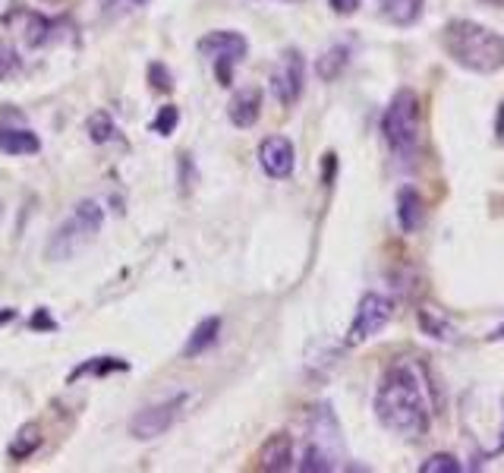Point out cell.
<instances>
[{
  "label": "cell",
  "instance_id": "cell-3",
  "mask_svg": "<svg viewBox=\"0 0 504 473\" xmlns=\"http://www.w3.org/2000/svg\"><path fill=\"white\" fill-rule=\"evenodd\" d=\"M381 136L404 164L420 152V95L413 89H401L391 98L385 117H381Z\"/></svg>",
  "mask_w": 504,
  "mask_h": 473
},
{
  "label": "cell",
  "instance_id": "cell-6",
  "mask_svg": "<svg viewBox=\"0 0 504 473\" xmlns=\"http://www.w3.org/2000/svg\"><path fill=\"white\" fill-rule=\"evenodd\" d=\"M391 319H394V300L369 291L366 297L359 300L356 316H353V325H350V332H347V348H359V344H366L369 338H375V334H379Z\"/></svg>",
  "mask_w": 504,
  "mask_h": 473
},
{
  "label": "cell",
  "instance_id": "cell-19",
  "mask_svg": "<svg viewBox=\"0 0 504 473\" xmlns=\"http://www.w3.org/2000/svg\"><path fill=\"white\" fill-rule=\"evenodd\" d=\"M347 60H350V48H347V44H334L332 51H325V54L318 57V63H316L318 76L332 83V79H338V73L347 67Z\"/></svg>",
  "mask_w": 504,
  "mask_h": 473
},
{
  "label": "cell",
  "instance_id": "cell-25",
  "mask_svg": "<svg viewBox=\"0 0 504 473\" xmlns=\"http://www.w3.org/2000/svg\"><path fill=\"white\" fill-rule=\"evenodd\" d=\"M98 4H101L104 16H126L132 10H142L148 0H98Z\"/></svg>",
  "mask_w": 504,
  "mask_h": 473
},
{
  "label": "cell",
  "instance_id": "cell-28",
  "mask_svg": "<svg viewBox=\"0 0 504 473\" xmlns=\"http://www.w3.org/2000/svg\"><path fill=\"white\" fill-rule=\"evenodd\" d=\"M359 7V0H332V10L334 13H353V10Z\"/></svg>",
  "mask_w": 504,
  "mask_h": 473
},
{
  "label": "cell",
  "instance_id": "cell-2",
  "mask_svg": "<svg viewBox=\"0 0 504 473\" xmlns=\"http://www.w3.org/2000/svg\"><path fill=\"white\" fill-rule=\"evenodd\" d=\"M444 48L463 70L495 73L504 67V38L473 20H451L444 26Z\"/></svg>",
  "mask_w": 504,
  "mask_h": 473
},
{
  "label": "cell",
  "instance_id": "cell-29",
  "mask_svg": "<svg viewBox=\"0 0 504 473\" xmlns=\"http://www.w3.org/2000/svg\"><path fill=\"white\" fill-rule=\"evenodd\" d=\"M16 319V309H0V322H10Z\"/></svg>",
  "mask_w": 504,
  "mask_h": 473
},
{
  "label": "cell",
  "instance_id": "cell-13",
  "mask_svg": "<svg viewBox=\"0 0 504 473\" xmlns=\"http://www.w3.org/2000/svg\"><path fill=\"white\" fill-rule=\"evenodd\" d=\"M0 152L4 155H35L42 152V140L26 126H0Z\"/></svg>",
  "mask_w": 504,
  "mask_h": 473
},
{
  "label": "cell",
  "instance_id": "cell-7",
  "mask_svg": "<svg viewBox=\"0 0 504 473\" xmlns=\"http://www.w3.org/2000/svg\"><path fill=\"white\" fill-rule=\"evenodd\" d=\"M303 83H306V60L297 48L284 51L281 60L275 63V70H271V92H275L277 105L291 108L300 101L303 95Z\"/></svg>",
  "mask_w": 504,
  "mask_h": 473
},
{
  "label": "cell",
  "instance_id": "cell-16",
  "mask_svg": "<svg viewBox=\"0 0 504 473\" xmlns=\"http://www.w3.org/2000/svg\"><path fill=\"white\" fill-rule=\"evenodd\" d=\"M218 334H221V319H218V316H212V319H202L199 325L193 328V334L187 338V344H183V357L205 354V350L218 341Z\"/></svg>",
  "mask_w": 504,
  "mask_h": 473
},
{
  "label": "cell",
  "instance_id": "cell-21",
  "mask_svg": "<svg viewBox=\"0 0 504 473\" xmlns=\"http://www.w3.org/2000/svg\"><path fill=\"white\" fill-rule=\"evenodd\" d=\"M114 136H117V124H114V117L108 111H98L89 117V140L92 142H111Z\"/></svg>",
  "mask_w": 504,
  "mask_h": 473
},
{
  "label": "cell",
  "instance_id": "cell-23",
  "mask_svg": "<svg viewBox=\"0 0 504 473\" xmlns=\"http://www.w3.org/2000/svg\"><path fill=\"white\" fill-rule=\"evenodd\" d=\"M463 467L457 464L454 454H432L428 461L420 464V473H460Z\"/></svg>",
  "mask_w": 504,
  "mask_h": 473
},
{
  "label": "cell",
  "instance_id": "cell-9",
  "mask_svg": "<svg viewBox=\"0 0 504 473\" xmlns=\"http://www.w3.org/2000/svg\"><path fill=\"white\" fill-rule=\"evenodd\" d=\"M259 164L268 177L275 180H287L293 174V164H297V152H293V142L287 136H268V140L259 146Z\"/></svg>",
  "mask_w": 504,
  "mask_h": 473
},
{
  "label": "cell",
  "instance_id": "cell-10",
  "mask_svg": "<svg viewBox=\"0 0 504 473\" xmlns=\"http://www.w3.org/2000/svg\"><path fill=\"white\" fill-rule=\"evenodd\" d=\"M4 22L20 36V42L26 44V48H42V44H48L51 36H54V22H51L48 16L35 13V10H13Z\"/></svg>",
  "mask_w": 504,
  "mask_h": 473
},
{
  "label": "cell",
  "instance_id": "cell-5",
  "mask_svg": "<svg viewBox=\"0 0 504 473\" xmlns=\"http://www.w3.org/2000/svg\"><path fill=\"white\" fill-rule=\"evenodd\" d=\"M199 51L214 63V73H218L221 85H230V70H234L240 60H246L249 42L240 36V32L221 28V32H208V36L199 42Z\"/></svg>",
  "mask_w": 504,
  "mask_h": 473
},
{
  "label": "cell",
  "instance_id": "cell-24",
  "mask_svg": "<svg viewBox=\"0 0 504 473\" xmlns=\"http://www.w3.org/2000/svg\"><path fill=\"white\" fill-rule=\"evenodd\" d=\"M177 120H180V111L173 105H164L158 111V117L152 120V132H158V136H171L173 130H177Z\"/></svg>",
  "mask_w": 504,
  "mask_h": 473
},
{
  "label": "cell",
  "instance_id": "cell-11",
  "mask_svg": "<svg viewBox=\"0 0 504 473\" xmlns=\"http://www.w3.org/2000/svg\"><path fill=\"white\" fill-rule=\"evenodd\" d=\"M259 467L271 473H281V470H291L293 467V438L287 432H275L268 436V442L262 445L259 452Z\"/></svg>",
  "mask_w": 504,
  "mask_h": 473
},
{
  "label": "cell",
  "instance_id": "cell-31",
  "mask_svg": "<svg viewBox=\"0 0 504 473\" xmlns=\"http://www.w3.org/2000/svg\"><path fill=\"white\" fill-rule=\"evenodd\" d=\"M495 452H504V438H501V442H498V448H495Z\"/></svg>",
  "mask_w": 504,
  "mask_h": 473
},
{
  "label": "cell",
  "instance_id": "cell-15",
  "mask_svg": "<svg viewBox=\"0 0 504 473\" xmlns=\"http://www.w3.org/2000/svg\"><path fill=\"white\" fill-rule=\"evenodd\" d=\"M397 221H401L404 234H413L422 224V199L413 187H404L397 193Z\"/></svg>",
  "mask_w": 504,
  "mask_h": 473
},
{
  "label": "cell",
  "instance_id": "cell-17",
  "mask_svg": "<svg viewBox=\"0 0 504 473\" xmlns=\"http://www.w3.org/2000/svg\"><path fill=\"white\" fill-rule=\"evenodd\" d=\"M38 445H42V429H38L35 423H28V426H22V429L16 432L7 452H10V458H13V461H28L35 452H38Z\"/></svg>",
  "mask_w": 504,
  "mask_h": 473
},
{
  "label": "cell",
  "instance_id": "cell-20",
  "mask_svg": "<svg viewBox=\"0 0 504 473\" xmlns=\"http://www.w3.org/2000/svg\"><path fill=\"white\" fill-rule=\"evenodd\" d=\"M334 467H338L334 464V454L328 452V448L316 445V442H309L303 461H300V470L303 473H328V470H334Z\"/></svg>",
  "mask_w": 504,
  "mask_h": 473
},
{
  "label": "cell",
  "instance_id": "cell-22",
  "mask_svg": "<svg viewBox=\"0 0 504 473\" xmlns=\"http://www.w3.org/2000/svg\"><path fill=\"white\" fill-rule=\"evenodd\" d=\"M111 369H130V363L120 360V357H95L92 363H83V366H76L73 373H69V379H79V376H89V373H98V376H104V373H111Z\"/></svg>",
  "mask_w": 504,
  "mask_h": 473
},
{
  "label": "cell",
  "instance_id": "cell-14",
  "mask_svg": "<svg viewBox=\"0 0 504 473\" xmlns=\"http://www.w3.org/2000/svg\"><path fill=\"white\" fill-rule=\"evenodd\" d=\"M379 4V13L385 16L391 26H413L416 20L422 16V7H426V0H375Z\"/></svg>",
  "mask_w": 504,
  "mask_h": 473
},
{
  "label": "cell",
  "instance_id": "cell-1",
  "mask_svg": "<svg viewBox=\"0 0 504 473\" xmlns=\"http://www.w3.org/2000/svg\"><path fill=\"white\" fill-rule=\"evenodd\" d=\"M375 417L388 432L401 438H422L432 426V411H428L426 391L416 366L410 363H394L381 376L379 391H375Z\"/></svg>",
  "mask_w": 504,
  "mask_h": 473
},
{
  "label": "cell",
  "instance_id": "cell-30",
  "mask_svg": "<svg viewBox=\"0 0 504 473\" xmlns=\"http://www.w3.org/2000/svg\"><path fill=\"white\" fill-rule=\"evenodd\" d=\"M501 338H504V328H498V332L489 334V341H501Z\"/></svg>",
  "mask_w": 504,
  "mask_h": 473
},
{
  "label": "cell",
  "instance_id": "cell-8",
  "mask_svg": "<svg viewBox=\"0 0 504 473\" xmlns=\"http://www.w3.org/2000/svg\"><path fill=\"white\" fill-rule=\"evenodd\" d=\"M183 404H187V395H173L161 404H148V407H142V411L132 417L130 432L139 438V442H148V438L164 436V432L177 423Z\"/></svg>",
  "mask_w": 504,
  "mask_h": 473
},
{
  "label": "cell",
  "instance_id": "cell-12",
  "mask_svg": "<svg viewBox=\"0 0 504 473\" xmlns=\"http://www.w3.org/2000/svg\"><path fill=\"white\" fill-rule=\"evenodd\" d=\"M259 114H262V92L259 89H243L230 98L228 117H230V124L240 126V130H249V126L259 120Z\"/></svg>",
  "mask_w": 504,
  "mask_h": 473
},
{
  "label": "cell",
  "instance_id": "cell-18",
  "mask_svg": "<svg viewBox=\"0 0 504 473\" xmlns=\"http://www.w3.org/2000/svg\"><path fill=\"white\" fill-rule=\"evenodd\" d=\"M416 319H420V328L426 334H432L436 341H457V332L454 325H451L444 316H438L432 307H422L420 313H416Z\"/></svg>",
  "mask_w": 504,
  "mask_h": 473
},
{
  "label": "cell",
  "instance_id": "cell-27",
  "mask_svg": "<svg viewBox=\"0 0 504 473\" xmlns=\"http://www.w3.org/2000/svg\"><path fill=\"white\" fill-rule=\"evenodd\" d=\"M16 67H20V57H16L7 44H0V79H7Z\"/></svg>",
  "mask_w": 504,
  "mask_h": 473
},
{
  "label": "cell",
  "instance_id": "cell-26",
  "mask_svg": "<svg viewBox=\"0 0 504 473\" xmlns=\"http://www.w3.org/2000/svg\"><path fill=\"white\" fill-rule=\"evenodd\" d=\"M148 79H152V85H155V89H161V92L173 89V79H171V73H167L164 63H152V67H148Z\"/></svg>",
  "mask_w": 504,
  "mask_h": 473
},
{
  "label": "cell",
  "instance_id": "cell-4",
  "mask_svg": "<svg viewBox=\"0 0 504 473\" xmlns=\"http://www.w3.org/2000/svg\"><path fill=\"white\" fill-rule=\"evenodd\" d=\"M104 224V209L98 205L95 199H85L79 202L76 209H73V215L67 218V221L60 224V228L51 234L48 240V259H73L83 246H89L92 240L98 236V230H101Z\"/></svg>",
  "mask_w": 504,
  "mask_h": 473
}]
</instances>
